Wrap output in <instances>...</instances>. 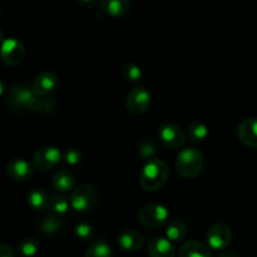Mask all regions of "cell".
<instances>
[{
  "instance_id": "277c9868",
  "label": "cell",
  "mask_w": 257,
  "mask_h": 257,
  "mask_svg": "<svg viewBox=\"0 0 257 257\" xmlns=\"http://www.w3.org/2000/svg\"><path fill=\"white\" fill-rule=\"evenodd\" d=\"M0 58L9 67H17L22 64L25 58V47L20 40L9 38L5 39L0 47Z\"/></svg>"
},
{
  "instance_id": "e0dca14e",
  "label": "cell",
  "mask_w": 257,
  "mask_h": 257,
  "mask_svg": "<svg viewBox=\"0 0 257 257\" xmlns=\"http://www.w3.org/2000/svg\"><path fill=\"white\" fill-rule=\"evenodd\" d=\"M103 12L112 17H122L131 10V3L127 0H104L100 3Z\"/></svg>"
},
{
  "instance_id": "30bf717a",
  "label": "cell",
  "mask_w": 257,
  "mask_h": 257,
  "mask_svg": "<svg viewBox=\"0 0 257 257\" xmlns=\"http://www.w3.org/2000/svg\"><path fill=\"white\" fill-rule=\"evenodd\" d=\"M231 238H232V233H231L230 227L223 223H216L207 232V242L213 250L226 248L230 245Z\"/></svg>"
},
{
  "instance_id": "7a4b0ae2",
  "label": "cell",
  "mask_w": 257,
  "mask_h": 257,
  "mask_svg": "<svg viewBox=\"0 0 257 257\" xmlns=\"http://www.w3.org/2000/svg\"><path fill=\"white\" fill-rule=\"evenodd\" d=\"M205 158L197 148H185L181 151L176 160L177 172L185 178H195L202 172Z\"/></svg>"
},
{
  "instance_id": "4dcf8cb0",
  "label": "cell",
  "mask_w": 257,
  "mask_h": 257,
  "mask_svg": "<svg viewBox=\"0 0 257 257\" xmlns=\"http://www.w3.org/2000/svg\"><path fill=\"white\" fill-rule=\"evenodd\" d=\"M0 257H14L12 247L5 243H0Z\"/></svg>"
},
{
  "instance_id": "5b68a950",
  "label": "cell",
  "mask_w": 257,
  "mask_h": 257,
  "mask_svg": "<svg viewBox=\"0 0 257 257\" xmlns=\"http://www.w3.org/2000/svg\"><path fill=\"white\" fill-rule=\"evenodd\" d=\"M168 211L165 206L148 205L138 213V220L142 226L147 228H157L167 221Z\"/></svg>"
},
{
  "instance_id": "8fae6325",
  "label": "cell",
  "mask_w": 257,
  "mask_h": 257,
  "mask_svg": "<svg viewBox=\"0 0 257 257\" xmlns=\"http://www.w3.org/2000/svg\"><path fill=\"white\" fill-rule=\"evenodd\" d=\"M5 170H7L8 176L17 182H24L33 176V167L30 166V163H28L25 160H22V158L10 160L7 163Z\"/></svg>"
},
{
  "instance_id": "ffe728a7",
  "label": "cell",
  "mask_w": 257,
  "mask_h": 257,
  "mask_svg": "<svg viewBox=\"0 0 257 257\" xmlns=\"http://www.w3.org/2000/svg\"><path fill=\"white\" fill-rule=\"evenodd\" d=\"M166 236H167V240L172 241V242H182L187 236V227L181 221H172L167 226Z\"/></svg>"
},
{
  "instance_id": "9c48e42d",
  "label": "cell",
  "mask_w": 257,
  "mask_h": 257,
  "mask_svg": "<svg viewBox=\"0 0 257 257\" xmlns=\"http://www.w3.org/2000/svg\"><path fill=\"white\" fill-rule=\"evenodd\" d=\"M158 136H160L161 142L167 147L173 148H180L183 146L186 141V135L183 130L178 125L173 124V123H166L158 131Z\"/></svg>"
},
{
  "instance_id": "cb8c5ba5",
  "label": "cell",
  "mask_w": 257,
  "mask_h": 257,
  "mask_svg": "<svg viewBox=\"0 0 257 257\" xmlns=\"http://www.w3.org/2000/svg\"><path fill=\"white\" fill-rule=\"evenodd\" d=\"M49 210L55 215H64L69 208V202L62 195H54L49 200Z\"/></svg>"
},
{
  "instance_id": "484cf974",
  "label": "cell",
  "mask_w": 257,
  "mask_h": 257,
  "mask_svg": "<svg viewBox=\"0 0 257 257\" xmlns=\"http://www.w3.org/2000/svg\"><path fill=\"white\" fill-rule=\"evenodd\" d=\"M39 250V242L33 237H27L19 243L18 246V251L22 256L24 257H32Z\"/></svg>"
},
{
  "instance_id": "1f68e13d",
  "label": "cell",
  "mask_w": 257,
  "mask_h": 257,
  "mask_svg": "<svg viewBox=\"0 0 257 257\" xmlns=\"http://www.w3.org/2000/svg\"><path fill=\"white\" fill-rule=\"evenodd\" d=\"M79 4H82L83 7H85L87 9H93V8H95L98 5L97 2H93V0H89V2H85V0H80Z\"/></svg>"
},
{
  "instance_id": "f546056e",
  "label": "cell",
  "mask_w": 257,
  "mask_h": 257,
  "mask_svg": "<svg viewBox=\"0 0 257 257\" xmlns=\"http://www.w3.org/2000/svg\"><path fill=\"white\" fill-rule=\"evenodd\" d=\"M57 108V103L54 99H43V113H52Z\"/></svg>"
},
{
  "instance_id": "3957f363",
  "label": "cell",
  "mask_w": 257,
  "mask_h": 257,
  "mask_svg": "<svg viewBox=\"0 0 257 257\" xmlns=\"http://www.w3.org/2000/svg\"><path fill=\"white\" fill-rule=\"evenodd\" d=\"M98 200L99 195L92 185H80L72 191L70 206L77 212H87L95 207Z\"/></svg>"
},
{
  "instance_id": "83f0119b",
  "label": "cell",
  "mask_w": 257,
  "mask_h": 257,
  "mask_svg": "<svg viewBox=\"0 0 257 257\" xmlns=\"http://www.w3.org/2000/svg\"><path fill=\"white\" fill-rule=\"evenodd\" d=\"M64 161L68 165H78V163H80L83 161V152L79 148H69V150L65 151Z\"/></svg>"
},
{
  "instance_id": "e575fe53",
  "label": "cell",
  "mask_w": 257,
  "mask_h": 257,
  "mask_svg": "<svg viewBox=\"0 0 257 257\" xmlns=\"http://www.w3.org/2000/svg\"><path fill=\"white\" fill-rule=\"evenodd\" d=\"M3 90H4V85H3L2 80H0V95L3 94Z\"/></svg>"
},
{
  "instance_id": "6da1fadb",
  "label": "cell",
  "mask_w": 257,
  "mask_h": 257,
  "mask_svg": "<svg viewBox=\"0 0 257 257\" xmlns=\"http://www.w3.org/2000/svg\"><path fill=\"white\" fill-rule=\"evenodd\" d=\"M168 176L170 170L163 161L150 160L141 172V187L147 192H155L167 182Z\"/></svg>"
},
{
  "instance_id": "7402d4cb",
  "label": "cell",
  "mask_w": 257,
  "mask_h": 257,
  "mask_svg": "<svg viewBox=\"0 0 257 257\" xmlns=\"http://www.w3.org/2000/svg\"><path fill=\"white\" fill-rule=\"evenodd\" d=\"M85 257H112V248L104 240L93 242L88 248Z\"/></svg>"
},
{
  "instance_id": "d4e9b609",
  "label": "cell",
  "mask_w": 257,
  "mask_h": 257,
  "mask_svg": "<svg viewBox=\"0 0 257 257\" xmlns=\"http://www.w3.org/2000/svg\"><path fill=\"white\" fill-rule=\"evenodd\" d=\"M120 73H122L125 80L132 83L138 82L141 79V77H142V70H141V68L132 62H128L125 64H123Z\"/></svg>"
},
{
  "instance_id": "f1b7e54d",
  "label": "cell",
  "mask_w": 257,
  "mask_h": 257,
  "mask_svg": "<svg viewBox=\"0 0 257 257\" xmlns=\"http://www.w3.org/2000/svg\"><path fill=\"white\" fill-rule=\"evenodd\" d=\"M140 155L141 157L143 158H148V157H152L153 155H156V147L153 146V143L148 142V141H145V142H142L140 145Z\"/></svg>"
},
{
  "instance_id": "9a60e30c",
  "label": "cell",
  "mask_w": 257,
  "mask_h": 257,
  "mask_svg": "<svg viewBox=\"0 0 257 257\" xmlns=\"http://www.w3.org/2000/svg\"><path fill=\"white\" fill-rule=\"evenodd\" d=\"M150 257H176V248L167 238H155L148 246Z\"/></svg>"
},
{
  "instance_id": "5bb4252c",
  "label": "cell",
  "mask_w": 257,
  "mask_h": 257,
  "mask_svg": "<svg viewBox=\"0 0 257 257\" xmlns=\"http://www.w3.org/2000/svg\"><path fill=\"white\" fill-rule=\"evenodd\" d=\"M237 136L245 146L257 148V118L242 120L237 128Z\"/></svg>"
},
{
  "instance_id": "4fadbf2b",
  "label": "cell",
  "mask_w": 257,
  "mask_h": 257,
  "mask_svg": "<svg viewBox=\"0 0 257 257\" xmlns=\"http://www.w3.org/2000/svg\"><path fill=\"white\" fill-rule=\"evenodd\" d=\"M118 245L123 251L136 252L145 245V238L136 230H123L118 235Z\"/></svg>"
},
{
  "instance_id": "d6986e66",
  "label": "cell",
  "mask_w": 257,
  "mask_h": 257,
  "mask_svg": "<svg viewBox=\"0 0 257 257\" xmlns=\"http://www.w3.org/2000/svg\"><path fill=\"white\" fill-rule=\"evenodd\" d=\"M28 205L34 211H43L49 206V197L42 188H35L28 195Z\"/></svg>"
},
{
  "instance_id": "8992f818",
  "label": "cell",
  "mask_w": 257,
  "mask_h": 257,
  "mask_svg": "<svg viewBox=\"0 0 257 257\" xmlns=\"http://www.w3.org/2000/svg\"><path fill=\"white\" fill-rule=\"evenodd\" d=\"M151 100V93L146 88L137 87L128 93L125 98V108L131 114H142L150 108Z\"/></svg>"
},
{
  "instance_id": "44dd1931",
  "label": "cell",
  "mask_w": 257,
  "mask_h": 257,
  "mask_svg": "<svg viewBox=\"0 0 257 257\" xmlns=\"http://www.w3.org/2000/svg\"><path fill=\"white\" fill-rule=\"evenodd\" d=\"M208 130L206 124L201 120H195L188 125V137H190L191 142L193 143H201L207 138Z\"/></svg>"
},
{
  "instance_id": "ba28073f",
  "label": "cell",
  "mask_w": 257,
  "mask_h": 257,
  "mask_svg": "<svg viewBox=\"0 0 257 257\" xmlns=\"http://www.w3.org/2000/svg\"><path fill=\"white\" fill-rule=\"evenodd\" d=\"M35 98H37V95H34L33 90L27 87H23V85L12 87L7 95V100L10 107L17 110H29L30 104Z\"/></svg>"
},
{
  "instance_id": "52a82bcc",
  "label": "cell",
  "mask_w": 257,
  "mask_h": 257,
  "mask_svg": "<svg viewBox=\"0 0 257 257\" xmlns=\"http://www.w3.org/2000/svg\"><path fill=\"white\" fill-rule=\"evenodd\" d=\"M60 158H62L60 150L53 146H44L34 153L33 162L37 170L45 172L55 167L60 162Z\"/></svg>"
},
{
  "instance_id": "ac0fdd59",
  "label": "cell",
  "mask_w": 257,
  "mask_h": 257,
  "mask_svg": "<svg viewBox=\"0 0 257 257\" xmlns=\"http://www.w3.org/2000/svg\"><path fill=\"white\" fill-rule=\"evenodd\" d=\"M180 257H211V251L198 241H190L181 247Z\"/></svg>"
},
{
  "instance_id": "836d02e7",
  "label": "cell",
  "mask_w": 257,
  "mask_h": 257,
  "mask_svg": "<svg viewBox=\"0 0 257 257\" xmlns=\"http://www.w3.org/2000/svg\"><path fill=\"white\" fill-rule=\"evenodd\" d=\"M5 42V38H4V34H3V32L0 30V47H2L3 43Z\"/></svg>"
},
{
  "instance_id": "4316f807",
  "label": "cell",
  "mask_w": 257,
  "mask_h": 257,
  "mask_svg": "<svg viewBox=\"0 0 257 257\" xmlns=\"http://www.w3.org/2000/svg\"><path fill=\"white\" fill-rule=\"evenodd\" d=\"M75 235L82 241H92L94 238V228L88 223H78L75 226Z\"/></svg>"
},
{
  "instance_id": "d6a6232c",
  "label": "cell",
  "mask_w": 257,
  "mask_h": 257,
  "mask_svg": "<svg viewBox=\"0 0 257 257\" xmlns=\"http://www.w3.org/2000/svg\"><path fill=\"white\" fill-rule=\"evenodd\" d=\"M218 257H240L233 252H222Z\"/></svg>"
},
{
  "instance_id": "2e32d148",
  "label": "cell",
  "mask_w": 257,
  "mask_h": 257,
  "mask_svg": "<svg viewBox=\"0 0 257 257\" xmlns=\"http://www.w3.org/2000/svg\"><path fill=\"white\" fill-rule=\"evenodd\" d=\"M74 177L70 172L65 170H60L58 172H55L52 177V185L59 192L65 193L72 191L73 186H74Z\"/></svg>"
},
{
  "instance_id": "603a6c76",
  "label": "cell",
  "mask_w": 257,
  "mask_h": 257,
  "mask_svg": "<svg viewBox=\"0 0 257 257\" xmlns=\"http://www.w3.org/2000/svg\"><path fill=\"white\" fill-rule=\"evenodd\" d=\"M62 228V221L55 216H47L39 222V230L44 235H55Z\"/></svg>"
},
{
  "instance_id": "7c38bea8",
  "label": "cell",
  "mask_w": 257,
  "mask_h": 257,
  "mask_svg": "<svg viewBox=\"0 0 257 257\" xmlns=\"http://www.w3.org/2000/svg\"><path fill=\"white\" fill-rule=\"evenodd\" d=\"M58 87V78L53 72L45 70L35 78L32 90L37 97H44Z\"/></svg>"
}]
</instances>
